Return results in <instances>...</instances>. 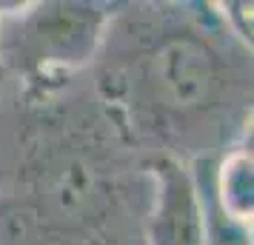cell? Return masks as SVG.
<instances>
[{"label": "cell", "mask_w": 254, "mask_h": 245, "mask_svg": "<svg viewBox=\"0 0 254 245\" xmlns=\"http://www.w3.org/2000/svg\"><path fill=\"white\" fill-rule=\"evenodd\" d=\"M154 174L89 69L0 94V245H146Z\"/></svg>", "instance_id": "1"}, {"label": "cell", "mask_w": 254, "mask_h": 245, "mask_svg": "<svg viewBox=\"0 0 254 245\" xmlns=\"http://www.w3.org/2000/svg\"><path fill=\"white\" fill-rule=\"evenodd\" d=\"M89 80L146 160L194 165L252 137V43L217 3H115Z\"/></svg>", "instance_id": "2"}, {"label": "cell", "mask_w": 254, "mask_h": 245, "mask_svg": "<svg viewBox=\"0 0 254 245\" xmlns=\"http://www.w3.org/2000/svg\"><path fill=\"white\" fill-rule=\"evenodd\" d=\"M115 3L43 0L0 12V66L17 86H49L94 63Z\"/></svg>", "instance_id": "3"}, {"label": "cell", "mask_w": 254, "mask_h": 245, "mask_svg": "<svg viewBox=\"0 0 254 245\" xmlns=\"http://www.w3.org/2000/svg\"><path fill=\"white\" fill-rule=\"evenodd\" d=\"M154 194L146 217V245H203V208L191 168L174 160H151Z\"/></svg>", "instance_id": "4"}, {"label": "cell", "mask_w": 254, "mask_h": 245, "mask_svg": "<svg viewBox=\"0 0 254 245\" xmlns=\"http://www.w3.org/2000/svg\"><path fill=\"white\" fill-rule=\"evenodd\" d=\"M208 186L229 217L252 225L254 214V163H252V137L237 143L234 148L208 160Z\"/></svg>", "instance_id": "5"}, {"label": "cell", "mask_w": 254, "mask_h": 245, "mask_svg": "<svg viewBox=\"0 0 254 245\" xmlns=\"http://www.w3.org/2000/svg\"><path fill=\"white\" fill-rule=\"evenodd\" d=\"M203 208V245H252V225L229 217L208 186V160L189 165Z\"/></svg>", "instance_id": "6"}, {"label": "cell", "mask_w": 254, "mask_h": 245, "mask_svg": "<svg viewBox=\"0 0 254 245\" xmlns=\"http://www.w3.org/2000/svg\"><path fill=\"white\" fill-rule=\"evenodd\" d=\"M9 86H12V80H9V74H6V69H3V66H0V94L6 92V89H9Z\"/></svg>", "instance_id": "7"}]
</instances>
